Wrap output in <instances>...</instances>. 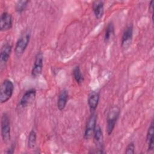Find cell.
<instances>
[{
	"label": "cell",
	"instance_id": "11",
	"mask_svg": "<svg viewBox=\"0 0 154 154\" xmlns=\"http://www.w3.org/2000/svg\"><path fill=\"white\" fill-rule=\"evenodd\" d=\"M13 25V17L10 13L4 11L1 15L0 30L6 31L10 29Z\"/></svg>",
	"mask_w": 154,
	"mask_h": 154
},
{
	"label": "cell",
	"instance_id": "16",
	"mask_svg": "<svg viewBox=\"0 0 154 154\" xmlns=\"http://www.w3.org/2000/svg\"><path fill=\"white\" fill-rule=\"evenodd\" d=\"M114 35V25L112 22H110L106 25L105 30L104 37H103L105 43L109 42Z\"/></svg>",
	"mask_w": 154,
	"mask_h": 154
},
{
	"label": "cell",
	"instance_id": "7",
	"mask_svg": "<svg viewBox=\"0 0 154 154\" xmlns=\"http://www.w3.org/2000/svg\"><path fill=\"white\" fill-rule=\"evenodd\" d=\"M133 30L132 24H129L125 27L121 39V46L123 49H126L130 46L133 37Z\"/></svg>",
	"mask_w": 154,
	"mask_h": 154
},
{
	"label": "cell",
	"instance_id": "10",
	"mask_svg": "<svg viewBox=\"0 0 154 154\" xmlns=\"http://www.w3.org/2000/svg\"><path fill=\"white\" fill-rule=\"evenodd\" d=\"M35 96L36 90L35 88H30L26 90L19 101V106L22 108L28 106L35 100Z\"/></svg>",
	"mask_w": 154,
	"mask_h": 154
},
{
	"label": "cell",
	"instance_id": "17",
	"mask_svg": "<svg viewBox=\"0 0 154 154\" xmlns=\"http://www.w3.org/2000/svg\"><path fill=\"white\" fill-rule=\"evenodd\" d=\"M72 75H73V79H75V81L76 82L77 84L80 85L83 82L84 78L81 73V71L79 66H76L75 67H74L72 71Z\"/></svg>",
	"mask_w": 154,
	"mask_h": 154
},
{
	"label": "cell",
	"instance_id": "5",
	"mask_svg": "<svg viewBox=\"0 0 154 154\" xmlns=\"http://www.w3.org/2000/svg\"><path fill=\"white\" fill-rule=\"evenodd\" d=\"M96 123H97V115L95 112H91L90 116L88 118L86 125L85 127L84 133V138L85 140H89L91 137H93L96 128Z\"/></svg>",
	"mask_w": 154,
	"mask_h": 154
},
{
	"label": "cell",
	"instance_id": "20",
	"mask_svg": "<svg viewBox=\"0 0 154 154\" xmlns=\"http://www.w3.org/2000/svg\"><path fill=\"white\" fill-rule=\"evenodd\" d=\"M134 153H135V144L133 142H131L127 145L125 149V153L134 154Z\"/></svg>",
	"mask_w": 154,
	"mask_h": 154
},
{
	"label": "cell",
	"instance_id": "9",
	"mask_svg": "<svg viewBox=\"0 0 154 154\" xmlns=\"http://www.w3.org/2000/svg\"><path fill=\"white\" fill-rule=\"evenodd\" d=\"M12 45L10 43L4 44L0 51V68L2 70L4 68L5 64H7L8 59L10 57L11 51H12Z\"/></svg>",
	"mask_w": 154,
	"mask_h": 154
},
{
	"label": "cell",
	"instance_id": "15",
	"mask_svg": "<svg viewBox=\"0 0 154 154\" xmlns=\"http://www.w3.org/2000/svg\"><path fill=\"white\" fill-rule=\"evenodd\" d=\"M92 9L96 19H100L104 13V4L102 1H94L92 4Z\"/></svg>",
	"mask_w": 154,
	"mask_h": 154
},
{
	"label": "cell",
	"instance_id": "18",
	"mask_svg": "<svg viewBox=\"0 0 154 154\" xmlns=\"http://www.w3.org/2000/svg\"><path fill=\"white\" fill-rule=\"evenodd\" d=\"M37 141V134L34 130H31L28 137V147L30 149H32L34 148L36 144Z\"/></svg>",
	"mask_w": 154,
	"mask_h": 154
},
{
	"label": "cell",
	"instance_id": "21",
	"mask_svg": "<svg viewBox=\"0 0 154 154\" xmlns=\"http://www.w3.org/2000/svg\"><path fill=\"white\" fill-rule=\"evenodd\" d=\"M15 148V144H12L10 147L7 149V150L5 152L6 153H13L14 151Z\"/></svg>",
	"mask_w": 154,
	"mask_h": 154
},
{
	"label": "cell",
	"instance_id": "19",
	"mask_svg": "<svg viewBox=\"0 0 154 154\" xmlns=\"http://www.w3.org/2000/svg\"><path fill=\"white\" fill-rule=\"evenodd\" d=\"M29 1H19L16 2L15 5V10L16 11L21 13H22L27 7L28 4L29 3Z\"/></svg>",
	"mask_w": 154,
	"mask_h": 154
},
{
	"label": "cell",
	"instance_id": "2",
	"mask_svg": "<svg viewBox=\"0 0 154 154\" xmlns=\"http://www.w3.org/2000/svg\"><path fill=\"white\" fill-rule=\"evenodd\" d=\"M14 84L8 79H5L1 85L0 88V102L4 103L7 102L12 96L14 91Z\"/></svg>",
	"mask_w": 154,
	"mask_h": 154
},
{
	"label": "cell",
	"instance_id": "8",
	"mask_svg": "<svg viewBox=\"0 0 154 154\" xmlns=\"http://www.w3.org/2000/svg\"><path fill=\"white\" fill-rule=\"evenodd\" d=\"M93 137V141L95 144V146L97 150L96 153H103V135L102 129L99 125H97Z\"/></svg>",
	"mask_w": 154,
	"mask_h": 154
},
{
	"label": "cell",
	"instance_id": "14",
	"mask_svg": "<svg viewBox=\"0 0 154 154\" xmlns=\"http://www.w3.org/2000/svg\"><path fill=\"white\" fill-rule=\"evenodd\" d=\"M68 97H69V93L68 91L66 89L62 90L58 97L57 99V108L60 111H62L64 109V108L66 106V104L67 103L68 100Z\"/></svg>",
	"mask_w": 154,
	"mask_h": 154
},
{
	"label": "cell",
	"instance_id": "3",
	"mask_svg": "<svg viewBox=\"0 0 154 154\" xmlns=\"http://www.w3.org/2000/svg\"><path fill=\"white\" fill-rule=\"evenodd\" d=\"M1 134L2 141L4 143L9 141L11 138V127L10 121L8 115L4 112L1 119Z\"/></svg>",
	"mask_w": 154,
	"mask_h": 154
},
{
	"label": "cell",
	"instance_id": "6",
	"mask_svg": "<svg viewBox=\"0 0 154 154\" xmlns=\"http://www.w3.org/2000/svg\"><path fill=\"white\" fill-rule=\"evenodd\" d=\"M43 67V54L38 52L35 57V60L31 69V76L34 78H38L42 74Z\"/></svg>",
	"mask_w": 154,
	"mask_h": 154
},
{
	"label": "cell",
	"instance_id": "4",
	"mask_svg": "<svg viewBox=\"0 0 154 154\" xmlns=\"http://www.w3.org/2000/svg\"><path fill=\"white\" fill-rule=\"evenodd\" d=\"M30 40V34L25 32L17 40L15 47L14 54L16 57H21L25 52Z\"/></svg>",
	"mask_w": 154,
	"mask_h": 154
},
{
	"label": "cell",
	"instance_id": "1",
	"mask_svg": "<svg viewBox=\"0 0 154 154\" xmlns=\"http://www.w3.org/2000/svg\"><path fill=\"white\" fill-rule=\"evenodd\" d=\"M120 113V109L117 106H111L108 111L106 116V132L108 135L112 133Z\"/></svg>",
	"mask_w": 154,
	"mask_h": 154
},
{
	"label": "cell",
	"instance_id": "13",
	"mask_svg": "<svg viewBox=\"0 0 154 154\" xmlns=\"http://www.w3.org/2000/svg\"><path fill=\"white\" fill-rule=\"evenodd\" d=\"M146 143L147 144V150L149 152L153 151L154 149V124L153 120H152L147 131Z\"/></svg>",
	"mask_w": 154,
	"mask_h": 154
},
{
	"label": "cell",
	"instance_id": "12",
	"mask_svg": "<svg viewBox=\"0 0 154 154\" xmlns=\"http://www.w3.org/2000/svg\"><path fill=\"white\" fill-rule=\"evenodd\" d=\"M99 93L96 91H91L88 96V105L91 112H95L99 104Z\"/></svg>",
	"mask_w": 154,
	"mask_h": 154
},
{
	"label": "cell",
	"instance_id": "22",
	"mask_svg": "<svg viewBox=\"0 0 154 154\" xmlns=\"http://www.w3.org/2000/svg\"><path fill=\"white\" fill-rule=\"evenodd\" d=\"M149 11L152 13V14L153 15V1H151L150 4H149Z\"/></svg>",
	"mask_w": 154,
	"mask_h": 154
}]
</instances>
